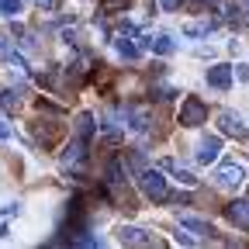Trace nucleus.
<instances>
[{
    "label": "nucleus",
    "instance_id": "f257e3e1",
    "mask_svg": "<svg viewBox=\"0 0 249 249\" xmlns=\"http://www.w3.org/2000/svg\"><path fill=\"white\" fill-rule=\"evenodd\" d=\"M139 187H142V194H145L149 201H156V204L170 201V191H166V177H163L160 170H149V166H142V170H139Z\"/></svg>",
    "mask_w": 249,
    "mask_h": 249
},
{
    "label": "nucleus",
    "instance_id": "f03ea898",
    "mask_svg": "<svg viewBox=\"0 0 249 249\" xmlns=\"http://www.w3.org/2000/svg\"><path fill=\"white\" fill-rule=\"evenodd\" d=\"M208 121V104L201 101V97H183V104H180V124L183 128H201V124Z\"/></svg>",
    "mask_w": 249,
    "mask_h": 249
},
{
    "label": "nucleus",
    "instance_id": "7ed1b4c3",
    "mask_svg": "<svg viewBox=\"0 0 249 249\" xmlns=\"http://www.w3.org/2000/svg\"><path fill=\"white\" fill-rule=\"evenodd\" d=\"M242 180H246V166L235 163V160H225L222 166H218V173H214V183L218 187H239Z\"/></svg>",
    "mask_w": 249,
    "mask_h": 249
},
{
    "label": "nucleus",
    "instance_id": "20e7f679",
    "mask_svg": "<svg viewBox=\"0 0 249 249\" xmlns=\"http://www.w3.org/2000/svg\"><path fill=\"white\" fill-rule=\"evenodd\" d=\"M124 121H128V128L132 132H149L152 128V114L145 111V107H139V104H128V107H124Z\"/></svg>",
    "mask_w": 249,
    "mask_h": 249
},
{
    "label": "nucleus",
    "instance_id": "39448f33",
    "mask_svg": "<svg viewBox=\"0 0 249 249\" xmlns=\"http://www.w3.org/2000/svg\"><path fill=\"white\" fill-rule=\"evenodd\" d=\"M208 87H214V90H229L232 87V66L229 62H214L208 70Z\"/></svg>",
    "mask_w": 249,
    "mask_h": 249
},
{
    "label": "nucleus",
    "instance_id": "423d86ee",
    "mask_svg": "<svg viewBox=\"0 0 249 249\" xmlns=\"http://www.w3.org/2000/svg\"><path fill=\"white\" fill-rule=\"evenodd\" d=\"M218 156H222V139L218 135H208V139H201V145H197V163H204V166H211Z\"/></svg>",
    "mask_w": 249,
    "mask_h": 249
},
{
    "label": "nucleus",
    "instance_id": "0eeeda50",
    "mask_svg": "<svg viewBox=\"0 0 249 249\" xmlns=\"http://www.w3.org/2000/svg\"><path fill=\"white\" fill-rule=\"evenodd\" d=\"M118 242H124V246H152V235L135 229V225H121L118 229Z\"/></svg>",
    "mask_w": 249,
    "mask_h": 249
},
{
    "label": "nucleus",
    "instance_id": "6e6552de",
    "mask_svg": "<svg viewBox=\"0 0 249 249\" xmlns=\"http://www.w3.org/2000/svg\"><path fill=\"white\" fill-rule=\"evenodd\" d=\"M218 128H222L225 135H239V139H246V128H242V118H239L235 111H222V114H218Z\"/></svg>",
    "mask_w": 249,
    "mask_h": 249
},
{
    "label": "nucleus",
    "instance_id": "1a4fd4ad",
    "mask_svg": "<svg viewBox=\"0 0 249 249\" xmlns=\"http://www.w3.org/2000/svg\"><path fill=\"white\" fill-rule=\"evenodd\" d=\"M87 160V139L80 135V139H73L70 145H66V152H62V166H73V163H83Z\"/></svg>",
    "mask_w": 249,
    "mask_h": 249
},
{
    "label": "nucleus",
    "instance_id": "9d476101",
    "mask_svg": "<svg viewBox=\"0 0 249 249\" xmlns=\"http://www.w3.org/2000/svg\"><path fill=\"white\" fill-rule=\"evenodd\" d=\"M180 229L194 232V235H214V225L204 222V218H197V214H180Z\"/></svg>",
    "mask_w": 249,
    "mask_h": 249
},
{
    "label": "nucleus",
    "instance_id": "9b49d317",
    "mask_svg": "<svg viewBox=\"0 0 249 249\" xmlns=\"http://www.w3.org/2000/svg\"><path fill=\"white\" fill-rule=\"evenodd\" d=\"M229 218L239 225V229H249V197H239L229 204Z\"/></svg>",
    "mask_w": 249,
    "mask_h": 249
},
{
    "label": "nucleus",
    "instance_id": "f8f14e48",
    "mask_svg": "<svg viewBox=\"0 0 249 249\" xmlns=\"http://www.w3.org/2000/svg\"><path fill=\"white\" fill-rule=\"evenodd\" d=\"M142 49H152L156 55H170L177 49V42L170 35H156V38H142Z\"/></svg>",
    "mask_w": 249,
    "mask_h": 249
},
{
    "label": "nucleus",
    "instance_id": "ddd939ff",
    "mask_svg": "<svg viewBox=\"0 0 249 249\" xmlns=\"http://www.w3.org/2000/svg\"><path fill=\"white\" fill-rule=\"evenodd\" d=\"M163 170H173V173H177V180H180L183 187H197V177H194V173H187V170H180L173 160H166V163H163Z\"/></svg>",
    "mask_w": 249,
    "mask_h": 249
},
{
    "label": "nucleus",
    "instance_id": "4468645a",
    "mask_svg": "<svg viewBox=\"0 0 249 249\" xmlns=\"http://www.w3.org/2000/svg\"><path fill=\"white\" fill-rule=\"evenodd\" d=\"M211 28H214V21H197V24H187L183 35H187V38H201V35H208Z\"/></svg>",
    "mask_w": 249,
    "mask_h": 249
},
{
    "label": "nucleus",
    "instance_id": "2eb2a0df",
    "mask_svg": "<svg viewBox=\"0 0 249 249\" xmlns=\"http://www.w3.org/2000/svg\"><path fill=\"white\" fill-rule=\"evenodd\" d=\"M107 183H124V170H121V160H111L107 163Z\"/></svg>",
    "mask_w": 249,
    "mask_h": 249
},
{
    "label": "nucleus",
    "instance_id": "dca6fc26",
    "mask_svg": "<svg viewBox=\"0 0 249 249\" xmlns=\"http://www.w3.org/2000/svg\"><path fill=\"white\" fill-rule=\"evenodd\" d=\"M76 128H80L83 139H90V135H93V118H90V114H80V118H76Z\"/></svg>",
    "mask_w": 249,
    "mask_h": 249
},
{
    "label": "nucleus",
    "instance_id": "f3484780",
    "mask_svg": "<svg viewBox=\"0 0 249 249\" xmlns=\"http://www.w3.org/2000/svg\"><path fill=\"white\" fill-rule=\"evenodd\" d=\"M0 14L18 18V14H21V0H0Z\"/></svg>",
    "mask_w": 249,
    "mask_h": 249
},
{
    "label": "nucleus",
    "instance_id": "a211bd4d",
    "mask_svg": "<svg viewBox=\"0 0 249 249\" xmlns=\"http://www.w3.org/2000/svg\"><path fill=\"white\" fill-rule=\"evenodd\" d=\"M118 52H121L124 59H135V55H139V45H132V42H124V38H118Z\"/></svg>",
    "mask_w": 249,
    "mask_h": 249
},
{
    "label": "nucleus",
    "instance_id": "6ab92c4d",
    "mask_svg": "<svg viewBox=\"0 0 249 249\" xmlns=\"http://www.w3.org/2000/svg\"><path fill=\"white\" fill-rule=\"evenodd\" d=\"M0 107H4V111H14V107H18V93L4 90V93H0Z\"/></svg>",
    "mask_w": 249,
    "mask_h": 249
},
{
    "label": "nucleus",
    "instance_id": "aec40b11",
    "mask_svg": "<svg viewBox=\"0 0 249 249\" xmlns=\"http://www.w3.org/2000/svg\"><path fill=\"white\" fill-rule=\"evenodd\" d=\"M222 14H225V21H242V7L239 4H225Z\"/></svg>",
    "mask_w": 249,
    "mask_h": 249
},
{
    "label": "nucleus",
    "instance_id": "412c9836",
    "mask_svg": "<svg viewBox=\"0 0 249 249\" xmlns=\"http://www.w3.org/2000/svg\"><path fill=\"white\" fill-rule=\"evenodd\" d=\"M173 239H177L180 246H194V235H187V232H180V229H177V235H173Z\"/></svg>",
    "mask_w": 249,
    "mask_h": 249
},
{
    "label": "nucleus",
    "instance_id": "4be33fe9",
    "mask_svg": "<svg viewBox=\"0 0 249 249\" xmlns=\"http://www.w3.org/2000/svg\"><path fill=\"white\" fill-rule=\"evenodd\" d=\"M232 73H235V76H239V80H242V83H246V80H249V66H246V62H239V66H235V70H232Z\"/></svg>",
    "mask_w": 249,
    "mask_h": 249
},
{
    "label": "nucleus",
    "instance_id": "5701e85b",
    "mask_svg": "<svg viewBox=\"0 0 249 249\" xmlns=\"http://www.w3.org/2000/svg\"><path fill=\"white\" fill-rule=\"evenodd\" d=\"M11 55H14V49H11L4 38H0V59H7V62H11Z\"/></svg>",
    "mask_w": 249,
    "mask_h": 249
},
{
    "label": "nucleus",
    "instance_id": "b1692460",
    "mask_svg": "<svg viewBox=\"0 0 249 249\" xmlns=\"http://www.w3.org/2000/svg\"><path fill=\"white\" fill-rule=\"evenodd\" d=\"M180 4H183V0H160V7H163V11H177Z\"/></svg>",
    "mask_w": 249,
    "mask_h": 249
},
{
    "label": "nucleus",
    "instance_id": "393cba45",
    "mask_svg": "<svg viewBox=\"0 0 249 249\" xmlns=\"http://www.w3.org/2000/svg\"><path fill=\"white\" fill-rule=\"evenodd\" d=\"M0 139H11V124L7 121H0Z\"/></svg>",
    "mask_w": 249,
    "mask_h": 249
},
{
    "label": "nucleus",
    "instance_id": "a878e982",
    "mask_svg": "<svg viewBox=\"0 0 249 249\" xmlns=\"http://www.w3.org/2000/svg\"><path fill=\"white\" fill-rule=\"evenodd\" d=\"M201 4H204V7H211V11H218V7H222V0H201Z\"/></svg>",
    "mask_w": 249,
    "mask_h": 249
},
{
    "label": "nucleus",
    "instance_id": "bb28decb",
    "mask_svg": "<svg viewBox=\"0 0 249 249\" xmlns=\"http://www.w3.org/2000/svg\"><path fill=\"white\" fill-rule=\"evenodd\" d=\"M35 4H38V7H45V11H52V7H55V0H35Z\"/></svg>",
    "mask_w": 249,
    "mask_h": 249
}]
</instances>
